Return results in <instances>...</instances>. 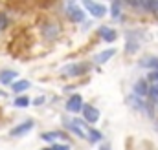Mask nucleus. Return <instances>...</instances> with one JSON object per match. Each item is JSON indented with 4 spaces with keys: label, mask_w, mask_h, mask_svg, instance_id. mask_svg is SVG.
Returning a JSON list of instances; mask_svg holds the SVG:
<instances>
[{
    "label": "nucleus",
    "mask_w": 158,
    "mask_h": 150,
    "mask_svg": "<svg viewBox=\"0 0 158 150\" xmlns=\"http://www.w3.org/2000/svg\"><path fill=\"white\" fill-rule=\"evenodd\" d=\"M85 7H86V11H88L92 17H96V18H101V17L107 15V6H103V4H98V2H85Z\"/></svg>",
    "instance_id": "1"
},
{
    "label": "nucleus",
    "mask_w": 158,
    "mask_h": 150,
    "mask_svg": "<svg viewBox=\"0 0 158 150\" xmlns=\"http://www.w3.org/2000/svg\"><path fill=\"white\" fill-rule=\"evenodd\" d=\"M66 110L72 113H79L83 110V97L79 95V93H74L70 99H68V103H66Z\"/></svg>",
    "instance_id": "2"
},
{
    "label": "nucleus",
    "mask_w": 158,
    "mask_h": 150,
    "mask_svg": "<svg viewBox=\"0 0 158 150\" xmlns=\"http://www.w3.org/2000/svg\"><path fill=\"white\" fill-rule=\"evenodd\" d=\"M81 112H83V117H85L86 123H98V119H99V110H98V108L86 105V106H83Z\"/></svg>",
    "instance_id": "3"
},
{
    "label": "nucleus",
    "mask_w": 158,
    "mask_h": 150,
    "mask_svg": "<svg viewBox=\"0 0 158 150\" xmlns=\"http://www.w3.org/2000/svg\"><path fill=\"white\" fill-rule=\"evenodd\" d=\"M88 70V66L86 64H70V66H66V68H63V73L64 75H83L85 72Z\"/></svg>",
    "instance_id": "4"
},
{
    "label": "nucleus",
    "mask_w": 158,
    "mask_h": 150,
    "mask_svg": "<svg viewBox=\"0 0 158 150\" xmlns=\"http://www.w3.org/2000/svg\"><path fill=\"white\" fill-rule=\"evenodd\" d=\"M33 128V121L31 119H28V121H24L22 124H19V126H15L13 130H11V136L13 137H17V136H24L26 132H30Z\"/></svg>",
    "instance_id": "5"
},
{
    "label": "nucleus",
    "mask_w": 158,
    "mask_h": 150,
    "mask_svg": "<svg viewBox=\"0 0 158 150\" xmlns=\"http://www.w3.org/2000/svg\"><path fill=\"white\" fill-rule=\"evenodd\" d=\"M116 55V49L114 48H110V49H105V51H101V53H98L96 57H94V61L98 62V64H103V62H107V61H110L112 57Z\"/></svg>",
    "instance_id": "6"
},
{
    "label": "nucleus",
    "mask_w": 158,
    "mask_h": 150,
    "mask_svg": "<svg viewBox=\"0 0 158 150\" xmlns=\"http://www.w3.org/2000/svg\"><path fill=\"white\" fill-rule=\"evenodd\" d=\"M99 37L103 38L105 42H114L116 40V31L112 30V28H107V26H103V28H99Z\"/></svg>",
    "instance_id": "7"
},
{
    "label": "nucleus",
    "mask_w": 158,
    "mask_h": 150,
    "mask_svg": "<svg viewBox=\"0 0 158 150\" xmlns=\"http://www.w3.org/2000/svg\"><path fill=\"white\" fill-rule=\"evenodd\" d=\"M68 11H70V17H72V20H76V22H83L85 20V11L79 7V6H68Z\"/></svg>",
    "instance_id": "8"
},
{
    "label": "nucleus",
    "mask_w": 158,
    "mask_h": 150,
    "mask_svg": "<svg viewBox=\"0 0 158 150\" xmlns=\"http://www.w3.org/2000/svg\"><path fill=\"white\" fill-rule=\"evenodd\" d=\"M134 95H136V97L147 95V84H145V81H138V82L134 84Z\"/></svg>",
    "instance_id": "9"
},
{
    "label": "nucleus",
    "mask_w": 158,
    "mask_h": 150,
    "mask_svg": "<svg viewBox=\"0 0 158 150\" xmlns=\"http://www.w3.org/2000/svg\"><path fill=\"white\" fill-rule=\"evenodd\" d=\"M11 88H13V92H17V93H20V92H26L28 88H30V81H17V82H13L11 84Z\"/></svg>",
    "instance_id": "10"
},
{
    "label": "nucleus",
    "mask_w": 158,
    "mask_h": 150,
    "mask_svg": "<svg viewBox=\"0 0 158 150\" xmlns=\"http://www.w3.org/2000/svg\"><path fill=\"white\" fill-rule=\"evenodd\" d=\"M15 77H17L15 72H11V70H4V72L0 73V82H2V84H9Z\"/></svg>",
    "instance_id": "11"
},
{
    "label": "nucleus",
    "mask_w": 158,
    "mask_h": 150,
    "mask_svg": "<svg viewBox=\"0 0 158 150\" xmlns=\"http://www.w3.org/2000/svg\"><path fill=\"white\" fill-rule=\"evenodd\" d=\"M86 139H88L90 143H98V141L101 139V134H99L98 130H94V128H88V132H86Z\"/></svg>",
    "instance_id": "12"
},
{
    "label": "nucleus",
    "mask_w": 158,
    "mask_h": 150,
    "mask_svg": "<svg viewBox=\"0 0 158 150\" xmlns=\"http://www.w3.org/2000/svg\"><path fill=\"white\" fill-rule=\"evenodd\" d=\"M142 66L151 68V70H158V59L156 57H147L145 61H142Z\"/></svg>",
    "instance_id": "13"
},
{
    "label": "nucleus",
    "mask_w": 158,
    "mask_h": 150,
    "mask_svg": "<svg viewBox=\"0 0 158 150\" xmlns=\"http://www.w3.org/2000/svg\"><path fill=\"white\" fill-rule=\"evenodd\" d=\"M138 48H140V42L138 40H132V38L129 37V42H127V53H134V51H138Z\"/></svg>",
    "instance_id": "14"
},
{
    "label": "nucleus",
    "mask_w": 158,
    "mask_h": 150,
    "mask_svg": "<svg viewBox=\"0 0 158 150\" xmlns=\"http://www.w3.org/2000/svg\"><path fill=\"white\" fill-rule=\"evenodd\" d=\"M147 93H149L155 101H158V82H153V84L147 88Z\"/></svg>",
    "instance_id": "15"
},
{
    "label": "nucleus",
    "mask_w": 158,
    "mask_h": 150,
    "mask_svg": "<svg viewBox=\"0 0 158 150\" xmlns=\"http://www.w3.org/2000/svg\"><path fill=\"white\" fill-rule=\"evenodd\" d=\"M30 105V99L28 97H17L15 99V106H19V108H26Z\"/></svg>",
    "instance_id": "16"
},
{
    "label": "nucleus",
    "mask_w": 158,
    "mask_h": 150,
    "mask_svg": "<svg viewBox=\"0 0 158 150\" xmlns=\"http://www.w3.org/2000/svg\"><path fill=\"white\" fill-rule=\"evenodd\" d=\"M119 7H121V4H119V2H114V4L110 6V13H112V17H114V18H118V17H119Z\"/></svg>",
    "instance_id": "17"
},
{
    "label": "nucleus",
    "mask_w": 158,
    "mask_h": 150,
    "mask_svg": "<svg viewBox=\"0 0 158 150\" xmlns=\"http://www.w3.org/2000/svg\"><path fill=\"white\" fill-rule=\"evenodd\" d=\"M57 137H59V134H42V139L44 141H53Z\"/></svg>",
    "instance_id": "18"
},
{
    "label": "nucleus",
    "mask_w": 158,
    "mask_h": 150,
    "mask_svg": "<svg viewBox=\"0 0 158 150\" xmlns=\"http://www.w3.org/2000/svg\"><path fill=\"white\" fill-rule=\"evenodd\" d=\"M6 24H7V18H6V15H2V13H0V30H4V28H6Z\"/></svg>",
    "instance_id": "19"
},
{
    "label": "nucleus",
    "mask_w": 158,
    "mask_h": 150,
    "mask_svg": "<svg viewBox=\"0 0 158 150\" xmlns=\"http://www.w3.org/2000/svg\"><path fill=\"white\" fill-rule=\"evenodd\" d=\"M52 150H70V147L68 145H53Z\"/></svg>",
    "instance_id": "20"
},
{
    "label": "nucleus",
    "mask_w": 158,
    "mask_h": 150,
    "mask_svg": "<svg viewBox=\"0 0 158 150\" xmlns=\"http://www.w3.org/2000/svg\"><path fill=\"white\" fill-rule=\"evenodd\" d=\"M42 103H44V97H37V99L33 101V105H37V106H39V105H42Z\"/></svg>",
    "instance_id": "21"
},
{
    "label": "nucleus",
    "mask_w": 158,
    "mask_h": 150,
    "mask_svg": "<svg viewBox=\"0 0 158 150\" xmlns=\"http://www.w3.org/2000/svg\"><path fill=\"white\" fill-rule=\"evenodd\" d=\"M99 150H110V147H109V145H101V148Z\"/></svg>",
    "instance_id": "22"
},
{
    "label": "nucleus",
    "mask_w": 158,
    "mask_h": 150,
    "mask_svg": "<svg viewBox=\"0 0 158 150\" xmlns=\"http://www.w3.org/2000/svg\"><path fill=\"white\" fill-rule=\"evenodd\" d=\"M46 150H52V148H46Z\"/></svg>",
    "instance_id": "23"
}]
</instances>
